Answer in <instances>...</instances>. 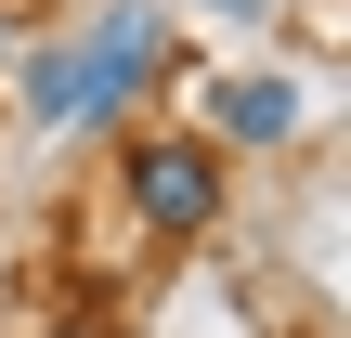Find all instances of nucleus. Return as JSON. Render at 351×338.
Here are the masks:
<instances>
[{"label":"nucleus","instance_id":"4","mask_svg":"<svg viewBox=\"0 0 351 338\" xmlns=\"http://www.w3.org/2000/svg\"><path fill=\"white\" fill-rule=\"evenodd\" d=\"M26 117H39V130H91V104H78V39L26 52Z\"/></svg>","mask_w":351,"mask_h":338},{"label":"nucleus","instance_id":"3","mask_svg":"<svg viewBox=\"0 0 351 338\" xmlns=\"http://www.w3.org/2000/svg\"><path fill=\"white\" fill-rule=\"evenodd\" d=\"M208 117H221V143H287L300 130V78H221Z\"/></svg>","mask_w":351,"mask_h":338},{"label":"nucleus","instance_id":"1","mask_svg":"<svg viewBox=\"0 0 351 338\" xmlns=\"http://www.w3.org/2000/svg\"><path fill=\"white\" fill-rule=\"evenodd\" d=\"M117 195H130L143 234H208V221H221V143H195V130H130Z\"/></svg>","mask_w":351,"mask_h":338},{"label":"nucleus","instance_id":"2","mask_svg":"<svg viewBox=\"0 0 351 338\" xmlns=\"http://www.w3.org/2000/svg\"><path fill=\"white\" fill-rule=\"evenodd\" d=\"M156 78H169V13H156V0H117V13L78 39V104H91V130L130 117Z\"/></svg>","mask_w":351,"mask_h":338},{"label":"nucleus","instance_id":"5","mask_svg":"<svg viewBox=\"0 0 351 338\" xmlns=\"http://www.w3.org/2000/svg\"><path fill=\"white\" fill-rule=\"evenodd\" d=\"M208 13H274V0H208Z\"/></svg>","mask_w":351,"mask_h":338}]
</instances>
